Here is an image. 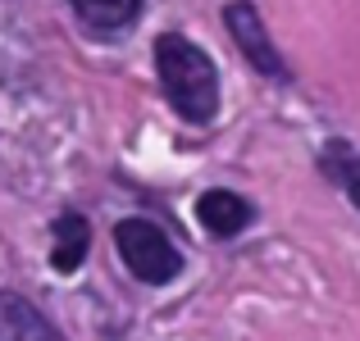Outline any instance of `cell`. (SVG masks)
I'll return each instance as SVG.
<instances>
[{
  "label": "cell",
  "instance_id": "cell-1",
  "mask_svg": "<svg viewBox=\"0 0 360 341\" xmlns=\"http://www.w3.org/2000/svg\"><path fill=\"white\" fill-rule=\"evenodd\" d=\"M155 69L165 82V96L174 100V109L192 123H210L219 109V78L205 51H196L187 36L165 32L155 41Z\"/></svg>",
  "mask_w": 360,
  "mask_h": 341
},
{
  "label": "cell",
  "instance_id": "cell-2",
  "mask_svg": "<svg viewBox=\"0 0 360 341\" xmlns=\"http://www.w3.org/2000/svg\"><path fill=\"white\" fill-rule=\"evenodd\" d=\"M115 246H119L123 264H128V269L137 273L141 282H150V287L178 278V269H183L174 241H169V236L160 232L155 223H146V219H123V223L115 227Z\"/></svg>",
  "mask_w": 360,
  "mask_h": 341
},
{
  "label": "cell",
  "instance_id": "cell-3",
  "mask_svg": "<svg viewBox=\"0 0 360 341\" xmlns=\"http://www.w3.org/2000/svg\"><path fill=\"white\" fill-rule=\"evenodd\" d=\"M224 18H229V32H233V41H238V51L264 73V78H274V82L288 78V69H283V55L274 51L269 32H264L260 14H255L251 5H229V14H224Z\"/></svg>",
  "mask_w": 360,
  "mask_h": 341
},
{
  "label": "cell",
  "instance_id": "cell-4",
  "mask_svg": "<svg viewBox=\"0 0 360 341\" xmlns=\"http://www.w3.org/2000/svg\"><path fill=\"white\" fill-rule=\"evenodd\" d=\"M196 219H201L205 232L233 236V232H242V227L251 223V205H246L238 192H205L201 201H196Z\"/></svg>",
  "mask_w": 360,
  "mask_h": 341
},
{
  "label": "cell",
  "instance_id": "cell-5",
  "mask_svg": "<svg viewBox=\"0 0 360 341\" xmlns=\"http://www.w3.org/2000/svg\"><path fill=\"white\" fill-rule=\"evenodd\" d=\"M0 341H60V333L27 300L0 291Z\"/></svg>",
  "mask_w": 360,
  "mask_h": 341
},
{
  "label": "cell",
  "instance_id": "cell-6",
  "mask_svg": "<svg viewBox=\"0 0 360 341\" xmlns=\"http://www.w3.org/2000/svg\"><path fill=\"white\" fill-rule=\"evenodd\" d=\"M87 219H78V214H64L60 223H55V250H51V264L60 273H73L82 264V255H87Z\"/></svg>",
  "mask_w": 360,
  "mask_h": 341
},
{
  "label": "cell",
  "instance_id": "cell-7",
  "mask_svg": "<svg viewBox=\"0 0 360 341\" xmlns=\"http://www.w3.org/2000/svg\"><path fill=\"white\" fill-rule=\"evenodd\" d=\"M73 5H78V14L91 27H123L137 18L141 0H73Z\"/></svg>",
  "mask_w": 360,
  "mask_h": 341
},
{
  "label": "cell",
  "instance_id": "cell-8",
  "mask_svg": "<svg viewBox=\"0 0 360 341\" xmlns=\"http://www.w3.org/2000/svg\"><path fill=\"white\" fill-rule=\"evenodd\" d=\"M347 196H352V201L360 205V178H356V173H352V178H347Z\"/></svg>",
  "mask_w": 360,
  "mask_h": 341
}]
</instances>
